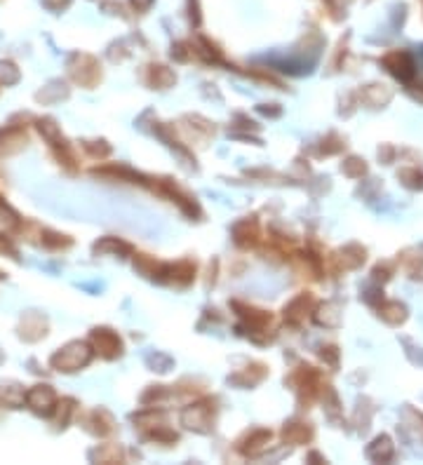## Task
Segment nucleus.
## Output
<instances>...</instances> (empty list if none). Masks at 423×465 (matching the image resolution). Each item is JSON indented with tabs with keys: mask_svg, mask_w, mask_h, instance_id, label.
Returning a JSON list of instances; mask_svg holds the SVG:
<instances>
[{
	"mask_svg": "<svg viewBox=\"0 0 423 465\" xmlns=\"http://www.w3.org/2000/svg\"><path fill=\"white\" fill-rule=\"evenodd\" d=\"M89 360H92V345L85 341H71L50 357V367L62 374H73L87 367Z\"/></svg>",
	"mask_w": 423,
	"mask_h": 465,
	"instance_id": "nucleus-1",
	"label": "nucleus"
},
{
	"mask_svg": "<svg viewBox=\"0 0 423 465\" xmlns=\"http://www.w3.org/2000/svg\"><path fill=\"white\" fill-rule=\"evenodd\" d=\"M57 392L52 390L50 385H33L31 390L26 392V404L28 409L33 411V414L38 416H52V411L57 407Z\"/></svg>",
	"mask_w": 423,
	"mask_h": 465,
	"instance_id": "nucleus-2",
	"label": "nucleus"
},
{
	"mask_svg": "<svg viewBox=\"0 0 423 465\" xmlns=\"http://www.w3.org/2000/svg\"><path fill=\"white\" fill-rule=\"evenodd\" d=\"M69 73L73 78L75 82H80V85H94V80L99 78V71H97V64H94L92 57L87 55H73L69 59Z\"/></svg>",
	"mask_w": 423,
	"mask_h": 465,
	"instance_id": "nucleus-3",
	"label": "nucleus"
},
{
	"mask_svg": "<svg viewBox=\"0 0 423 465\" xmlns=\"http://www.w3.org/2000/svg\"><path fill=\"white\" fill-rule=\"evenodd\" d=\"M17 331H19L21 341L35 343L47 336V320L40 313H26L19 322V327H17Z\"/></svg>",
	"mask_w": 423,
	"mask_h": 465,
	"instance_id": "nucleus-4",
	"label": "nucleus"
},
{
	"mask_svg": "<svg viewBox=\"0 0 423 465\" xmlns=\"http://www.w3.org/2000/svg\"><path fill=\"white\" fill-rule=\"evenodd\" d=\"M28 144V136L21 127L17 125H10V127L0 129V158H8V155L21 153Z\"/></svg>",
	"mask_w": 423,
	"mask_h": 465,
	"instance_id": "nucleus-5",
	"label": "nucleus"
},
{
	"mask_svg": "<svg viewBox=\"0 0 423 465\" xmlns=\"http://www.w3.org/2000/svg\"><path fill=\"white\" fill-rule=\"evenodd\" d=\"M92 345L99 355H104L106 360H113L123 353V343L118 338V334H113L111 329H94L92 331Z\"/></svg>",
	"mask_w": 423,
	"mask_h": 465,
	"instance_id": "nucleus-6",
	"label": "nucleus"
},
{
	"mask_svg": "<svg viewBox=\"0 0 423 465\" xmlns=\"http://www.w3.org/2000/svg\"><path fill=\"white\" fill-rule=\"evenodd\" d=\"M66 97H69L66 82L52 80V82H47V85L40 89L38 94H35V101H40V104H57V101H62V99H66Z\"/></svg>",
	"mask_w": 423,
	"mask_h": 465,
	"instance_id": "nucleus-7",
	"label": "nucleus"
},
{
	"mask_svg": "<svg viewBox=\"0 0 423 465\" xmlns=\"http://www.w3.org/2000/svg\"><path fill=\"white\" fill-rule=\"evenodd\" d=\"M183 423H186V428L205 430V426H210V409L205 404H195V407L183 411Z\"/></svg>",
	"mask_w": 423,
	"mask_h": 465,
	"instance_id": "nucleus-8",
	"label": "nucleus"
},
{
	"mask_svg": "<svg viewBox=\"0 0 423 465\" xmlns=\"http://www.w3.org/2000/svg\"><path fill=\"white\" fill-rule=\"evenodd\" d=\"M38 132L43 134L52 146H64V144H66L55 118H40V120H38Z\"/></svg>",
	"mask_w": 423,
	"mask_h": 465,
	"instance_id": "nucleus-9",
	"label": "nucleus"
},
{
	"mask_svg": "<svg viewBox=\"0 0 423 465\" xmlns=\"http://www.w3.org/2000/svg\"><path fill=\"white\" fill-rule=\"evenodd\" d=\"M21 80V71L17 69L15 62H8V59H0V85L10 87L17 85Z\"/></svg>",
	"mask_w": 423,
	"mask_h": 465,
	"instance_id": "nucleus-10",
	"label": "nucleus"
},
{
	"mask_svg": "<svg viewBox=\"0 0 423 465\" xmlns=\"http://www.w3.org/2000/svg\"><path fill=\"white\" fill-rule=\"evenodd\" d=\"M3 402L8 404L10 409H19L24 402H26V392H24L21 385L10 383L8 388L3 385Z\"/></svg>",
	"mask_w": 423,
	"mask_h": 465,
	"instance_id": "nucleus-11",
	"label": "nucleus"
},
{
	"mask_svg": "<svg viewBox=\"0 0 423 465\" xmlns=\"http://www.w3.org/2000/svg\"><path fill=\"white\" fill-rule=\"evenodd\" d=\"M73 399H62V402H57V407H55V411H52V414H55V426L57 428H66L69 426V419H71V414H73Z\"/></svg>",
	"mask_w": 423,
	"mask_h": 465,
	"instance_id": "nucleus-12",
	"label": "nucleus"
},
{
	"mask_svg": "<svg viewBox=\"0 0 423 465\" xmlns=\"http://www.w3.org/2000/svg\"><path fill=\"white\" fill-rule=\"evenodd\" d=\"M43 244L47 249H62V247H69L71 237L62 235V232H55V230H43Z\"/></svg>",
	"mask_w": 423,
	"mask_h": 465,
	"instance_id": "nucleus-13",
	"label": "nucleus"
},
{
	"mask_svg": "<svg viewBox=\"0 0 423 465\" xmlns=\"http://www.w3.org/2000/svg\"><path fill=\"white\" fill-rule=\"evenodd\" d=\"M0 254H8L12 259H17V247L10 242V237L3 235V232H0Z\"/></svg>",
	"mask_w": 423,
	"mask_h": 465,
	"instance_id": "nucleus-14",
	"label": "nucleus"
},
{
	"mask_svg": "<svg viewBox=\"0 0 423 465\" xmlns=\"http://www.w3.org/2000/svg\"><path fill=\"white\" fill-rule=\"evenodd\" d=\"M3 362H5V355H3V353H0V365H3Z\"/></svg>",
	"mask_w": 423,
	"mask_h": 465,
	"instance_id": "nucleus-15",
	"label": "nucleus"
},
{
	"mask_svg": "<svg viewBox=\"0 0 423 465\" xmlns=\"http://www.w3.org/2000/svg\"><path fill=\"white\" fill-rule=\"evenodd\" d=\"M0 280H5V275H3V273H0Z\"/></svg>",
	"mask_w": 423,
	"mask_h": 465,
	"instance_id": "nucleus-16",
	"label": "nucleus"
},
{
	"mask_svg": "<svg viewBox=\"0 0 423 465\" xmlns=\"http://www.w3.org/2000/svg\"><path fill=\"white\" fill-rule=\"evenodd\" d=\"M421 57H423V52H421Z\"/></svg>",
	"mask_w": 423,
	"mask_h": 465,
	"instance_id": "nucleus-17",
	"label": "nucleus"
}]
</instances>
